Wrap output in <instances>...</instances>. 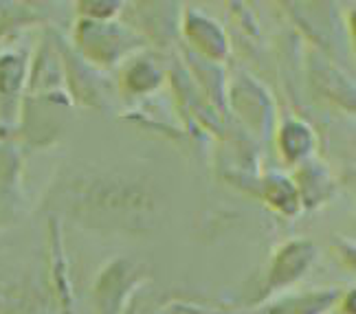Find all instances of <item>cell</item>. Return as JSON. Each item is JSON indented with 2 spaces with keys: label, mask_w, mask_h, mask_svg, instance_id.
<instances>
[{
  "label": "cell",
  "mask_w": 356,
  "mask_h": 314,
  "mask_svg": "<svg viewBox=\"0 0 356 314\" xmlns=\"http://www.w3.org/2000/svg\"><path fill=\"white\" fill-rule=\"evenodd\" d=\"M22 3H33V0H22Z\"/></svg>",
  "instance_id": "2"
},
{
  "label": "cell",
  "mask_w": 356,
  "mask_h": 314,
  "mask_svg": "<svg viewBox=\"0 0 356 314\" xmlns=\"http://www.w3.org/2000/svg\"><path fill=\"white\" fill-rule=\"evenodd\" d=\"M121 9V0H79L77 11L84 20H111Z\"/></svg>",
  "instance_id": "1"
}]
</instances>
